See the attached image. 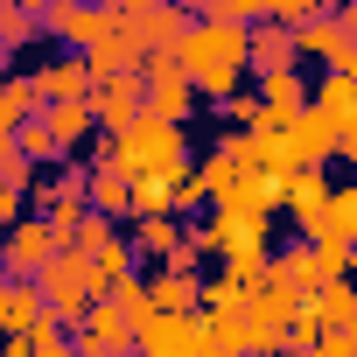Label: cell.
<instances>
[{"mask_svg":"<svg viewBox=\"0 0 357 357\" xmlns=\"http://www.w3.org/2000/svg\"><path fill=\"white\" fill-rule=\"evenodd\" d=\"M15 147H22L36 168H43V161H63V140L50 133V119H43V112H29V119L15 126Z\"/></svg>","mask_w":357,"mask_h":357,"instance_id":"cell-27","label":"cell"},{"mask_svg":"<svg viewBox=\"0 0 357 357\" xmlns=\"http://www.w3.org/2000/svg\"><path fill=\"white\" fill-rule=\"evenodd\" d=\"M105 154L133 175H190V133H183V119H161L154 105L119 133V140H105Z\"/></svg>","mask_w":357,"mask_h":357,"instance_id":"cell-2","label":"cell"},{"mask_svg":"<svg viewBox=\"0 0 357 357\" xmlns=\"http://www.w3.org/2000/svg\"><path fill=\"white\" fill-rule=\"evenodd\" d=\"M36 287H43V301H50V315L70 329L98 294H112V273L91 259V252H77V245H56V259L36 273Z\"/></svg>","mask_w":357,"mask_h":357,"instance_id":"cell-4","label":"cell"},{"mask_svg":"<svg viewBox=\"0 0 357 357\" xmlns=\"http://www.w3.org/2000/svg\"><path fill=\"white\" fill-rule=\"evenodd\" d=\"M154 8H161V0H119V15H126V22H140V15H154Z\"/></svg>","mask_w":357,"mask_h":357,"instance_id":"cell-42","label":"cell"},{"mask_svg":"<svg viewBox=\"0 0 357 357\" xmlns=\"http://www.w3.org/2000/svg\"><path fill=\"white\" fill-rule=\"evenodd\" d=\"M91 105H98V126H105V140H119L140 112H147V77L133 70V77H105L98 91H91Z\"/></svg>","mask_w":357,"mask_h":357,"instance_id":"cell-12","label":"cell"},{"mask_svg":"<svg viewBox=\"0 0 357 357\" xmlns=\"http://www.w3.org/2000/svg\"><path fill=\"white\" fill-rule=\"evenodd\" d=\"M315 105V84L301 70H266L259 77V126H294Z\"/></svg>","mask_w":357,"mask_h":357,"instance_id":"cell-11","label":"cell"},{"mask_svg":"<svg viewBox=\"0 0 357 357\" xmlns=\"http://www.w3.org/2000/svg\"><path fill=\"white\" fill-rule=\"evenodd\" d=\"M308 308L322 315V329H357V280H329V287H315Z\"/></svg>","mask_w":357,"mask_h":357,"instance_id":"cell-25","label":"cell"},{"mask_svg":"<svg viewBox=\"0 0 357 357\" xmlns=\"http://www.w3.org/2000/svg\"><path fill=\"white\" fill-rule=\"evenodd\" d=\"M287 140H294V154H301V168H322V161H336V140H343V126L322 112V105H308L294 126H287Z\"/></svg>","mask_w":357,"mask_h":357,"instance_id":"cell-15","label":"cell"},{"mask_svg":"<svg viewBox=\"0 0 357 357\" xmlns=\"http://www.w3.org/2000/svg\"><path fill=\"white\" fill-rule=\"evenodd\" d=\"M43 119H50V133L63 140V154H77V147L91 140V126H98V105H91V98H50Z\"/></svg>","mask_w":357,"mask_h":357,"instance_id":"cell-20","label":"cell"},{"mask_svg":"<svg viewBox=\"0 0 357 357\" xmlns=\"http://www.w3.org/2000/svg\"><path fill=\"white\" fill-rule=\"evenodd\" d=\"M197 252H218L225 273L238 280H266V218H245V211H218L211 225H190L183 231Z\"/></svg>","mask_w":357,"mask_h":357,"instance_id":"cell-3","label":"cell"},{"mask_svg":"<svg viewBox=\"0 0 357 357\" xmlns=\"http://www.w3.org/2000/svg\"><path fill=\"white\" fill-rule=\"evenodd\" d=\"M133 357H140V350H133Z\"/></svg>","mask_w":357,"mask_h":357,"instance_id":"cell-47","label":"cell"},{"mask_svg":"<svg viewBox=\"0 0 357 357\" xmlns=\"http://www.w3.org/2000/svg\"><path fill=\"white\" fill-rule=\"evenodd\" d=\"M197 204H211V190H204V175L190 168V175H175V211H197Z\"/></svg>","mask_w":357,"mask_h":357,"instance_id":"cell-37","label":"cell"},{"mask_svg":"<svg viewBox=\"0 0 357 357\" xmlns=\"http://www.w3.org/2000/svg\"><path fill=\"white\" fill-rule=\"evenodd\" d=\"M350 336H357V329H350Z\"/></svg>","mask_w":357,"mask_h":357,"instance_id":"cell-46","label":"cell"},{"mask_svg":"<svg viewBox=\"0 0 357 357\" xmlns=\"http://www.w3.org/2000/svg\"><path fill=\"white\" fill-rule=\"evenodd\" d=\"M36 84H43V98H91L98 91V77H91V63L70 50V56H50L43 70H36Z\"/></svg>","mask_w":357,"mask_h":357,"instance_id":"cell-19","label":"cell"},{"mask_svg":"<svg viewBox=\"0 0 357 357\" xmlns=\"http://www.w3.org/2000/svg\"><path fill=\"white\" fill-rule=\"evenodd\" d=\"M112 238H119V218H105V211H91V218H84V225L70 231V245H77V252H91V259H98V252H105Z\"/></svg>","mask_w":357,"mask_h":357,"instance_id":"cell-30","label":"cell"},{"mask_svg":"<svg viewBox=\"0 0 357 357\" xmlns=\"http://www.w3.org/2000/svg\"><path fill=\"white\" fill-rule=\"evenodd\" d=\"M225 119H238V126H259V91H231V98H225Z\"/></svg>","mask_w":357,"mask_h":357,"instance_id":"cell-38","label":"cell"},{"mask_svg":"<svg viewBox=\"0 0 357 357\" xmlns=\"http://www.w3.org/2000/svg\"><path fill=\"white\" fill-rule=\"evenodd\" d=\"M190 22H197V15L183 8V0H161L154 15H140V22H133V36H140V50H175V43L190 36Z\"/></svg>","mask_w":357,"mask_h":357,"instance_id":"cell-21","label":"cell"},{"mask_svg":"<svg viewBox=\"0 0 357 357\" xmlns=\"http://www.w3.org/2000/svg\"><path fill=\"white\" fill-rule=\"evenodd\" d=\"M43 29L63 36L70 50H98V43H112L126 29V15H119V0H50V22Z\"/></svg>","mask_w":357,"mask_h":357,"instance_id":"cell-6","label":"cell"},{"mask_svg":"<svg viewBox=\"0 0 357 357\" xmlns=\"http://www.w3.org/2000/svg\"><path fill=\"white\" fill-rule=\"evenodd\" d=\"M84 63H91V77L105 84V77H133L140 63H147V50H140V36H133V22L112 36V43H98V50H77Z\"/></svg>","mask_w":357,"mask_h":357,"instance_id":"cell-18","label":"cell"},{"mask_svg":"<svg viewBox=\"0 0 357 357\" xmlns=\"http://www.w3.org/2000/svg\"><path fill=\"white\" fill-rule=\"evenodd\" d=\"M211 15H218V22H245V29H252V22H266V0H211Z\"/></svg>","mask_w":357,"mask_h":357,"instance_id":"cell-36","label":"cell"},{"mask_svg":"<svg viewBox=\"0 0 357 357\" xmlns=\"http://www.w3.org/2000/svg\"><path fill=\"white\" fill-rule=\"evenodd\" d=\"M140 357H211L204 308H161L140 322Z\"/></svg>","mask_w":357,"mask_h":357,"instance_id":"cell-8","label":"cell"},{"mask_svg":"<svg viewBox=\"0 0 357 357\" xmlns=\"http://www.w3.org/2000/svg\"><path fill=\"white\" fill-rule=\"evenodd\" d=\"M140 77H147V105H154L161 119H190L197 98H204V91L190 84V70H183V56H175V50H147Z\"/></svg>","mask_w":357,"mask_h":357,"instance_id":"cell-9","label":"cell"},{"mask_svg":"<svg viewBox=\"0 0 357 357\" xmlns=\"http://www.w3.org/2000/svg\"><path fill=\"white\" fill-rule=\"evenodd\" d=\"M336 22H343V29L357 36V0H336Z\"/></svg>","mask_w":357,"mask_h":357,"instance_id":"cell-43","label":"cell"},{"mask_svg":"<svg viewBox=\"0 0 357 357\" xmlns=\"http://www.w3.org/2000/svg\"><path fill=\"white\" fill-rule=\"evenodd\" d=\"M204 322H211V357H252L245 308H204Z\"/></svg>","mask_w":357,"mask_h":357,"instance_id":"cell-23","label":"cell"},{"mask_svg":"<svg viewBox=\"0 0 357 357\" xmlns=\"http://www.w3.org/2000/svg\"><path fill=\"white\" fill-rule=\"evenodd\" d=\"M259 357H294V350H259Z\"/></svg>","mask_w":357,"mask_h":357,"instance_id":"cell-45","label":"cell"},{"mask_svg":"<svg viewBox=\"0 0 357 357\" xmlns=\"http://www.w3.org/2000/svg\"><path fill=\"white\" fill-rule=\"evenodd\" d=\"M91 211H105V218H133V175L98 147L91 154Z\"/></svg>","mask_w":357,"mask_h":357,"instance_id":"cell-16","label":"cell"},{"mask_svg":"<svg viewBox=\"0 0 357 357\" xmlns=\"http://www.w3.org/2000/svg\"><path fill=\"white\" fill-rule=\"evenodd\" d=\"M315 343H322V315L301 301V315H294V329H287V350H294V357H308Z\"/></svg>","mask_w":357,"mask_h":357,"instance_id":"cell-34","label":"cell"},{"mask_svg":"<svg viewBox=\"0 0 357 357\" xmlns=\"http://www.w3.org/2000/svg\"><path fill=\"white\" fill-rule=\"evenodd\" d=\"M22 211H36V190H29V183H15V175H0V231H15V225H22Z\"/></svg>","mask_w":357,"mask_h":357,"instance_id":"cell-32","label":"cell"},{"mask_svg":"<svg viewBox=\"0 0 357 357\" xmlns=\"http://www.w3.org/2000/svg\"><path fill=\"white\" fill-rule=\"evenodd\" d=\"M280 211H294L301 238H322V211H329L322 168H294V175H280Z\"/></svg>","mask_w":357,"mask_h":357,"instance_id":"cell-13","label":"cell"},{"mask_svg":"<svg viewBox=\"0 0 357 357\" xmlns=\"http://www.w3.org/2000/svg\"><path fill=\"white\" fill-rule=\"evenodd\" d=\"M70 336H77L84 357H133V350H140V322H133L112 294H98V301L70 322Z\"/></svg>","mask_w":357,"mask_h":357,"instance_id":"cell-7","label":"cell"},{"mask_svg":"<svg viewBox=\"0 0 357 357\" xmlns=\"http://www.w3.org/2000/svg\"><path fill=\"white\" fill-rule=\"evenodd\" d=\"M294 63H301V36L287 22H273V15L252 22V70L266 77V70H294Z\"/></svg>","mask_w":357,"mask_h":357,"instance_id":"cell-17","label":"cell"},{"mask_svg":"<svg viewBox=\"0 0 357 357\" xmlns=\"http://www.w3.org/2000/svg\"><path fill=\"white\" fill-rule=\"evenodd\" d=\"M56 225L50 218H22L15 231H0V273H22V280H36L50 259H56Z\"/></svg>","mask_w":357,"mask_h":357,"instance_id":"cell-10","label":"cell"},{"mask_svg":"<svg viewBox=\"0 0 357 357\" xmlns=\"http://www.w3.org/2000/svg\"><path fill=\"white\" fill-rule=\"evenodd\" d=\"M273 273H287L301 294H315V287H322V273H315V245H294L287 259H273Z\"/></svg>","mask_w":357,"mask_h":357,"instance_id":"cell-33","label":"cell"},{"mask_svg":"<svg viewBox=\"0 0 357 357\" xmlns=\"http://www.w3.org/2000/svg\"><path fill=\"white\" fill-rule=\"evenodd\" d=\"M322 231H336V238H350V245H357V190H329Z\"/></svg>","mask_w":357,"mask_h":357,"instance_id":"cell-31","label":"cell"},{"mask_svg":"<svg viewBox=\"0 0 357 357\" xmlns=\"http://www.w3.org/2000/svg\"><path fill=\"white\" fill-rule=\"evenodd\" d=\"M36 36H43V15L29 0H0V50H29Z\"/></svg>","mask_w":357,"mask_h":357,"instance_id":"cell-26","label":"cell"},{"mask_svg":"<svg viewBox=\"0 0 357 357\" xmlns=\"http://www.w3.org/2000/svg\"><path fill=\"white\" fill-rule=\"evenodd\" d=\"M175 245H183V225H175V211H161V218H133V252H140L147 266H161Z\"/></svg>","mask_w":357,"mask_h":357,"instance_id":"cell-24","label":"cell"},{"mask_svg":"<svg viewBox=\"0 0 357 357\" xmlns=\"http://www.w3.org/2000/svg\"><path fill=\"white\" fill-rule=\"evenodd\" d=\"M15 154H22V147H15V133H0V168H8Z\"/></svg>","mask_w":357,"mask_h":357,"instance_id":"cell-44","label":"cell"},{"mask_svg":"<svg viewBox=\"0 0 357 357\" xmlns=\"http://www.w3.org/2000/svg\"><path fill=\"white\" fill-rule=\"evenodd\" d=\"M36 357H84V350H77V336H70V329H56V336H43V343H36Z\"/></svg>","mask_w":357,"mask_h":357,"instance_id":"cell-40","label":"cell"},{"mask_svg":"<svg viewBox=\"0 0 357 357\" xmlns=\"http://www.w3.org/2000/svg\"><path fill=\"white\" fill-rule=\"evenodd\" d=\"M336 154H343V161H357V112L343 119V140H336Z\"/></svg>","mask_w":357,"mask_h":357,"instance_id":"cell-41","label":"cell"},{"mask_svg":"<svg viewBox=\"0 0 357 357\" xmlns=\"http://www.w3.org/2000/svg\"><path fill=\"white\" fill-rule=\"evenodd\" d=\"M308 357H357V336H350V329H322V343H315Z\"/></svg>","mask_w":357,"mask_h":357,"instance_id":"cell-39","label":"cell"},{"mask_svg":"<svg viewBox=\"0 0 357 357\" xmlns=\"http://www.w3.org/2000/svg\"><path fill=\"white\" fill-rule=\"evenodd\" d=\"M315 105H322V112L343 126V119L357 112V77H350V70H322V84H315Z\"/></svg>","mask_w":357,"mask_h":357,"instance_id":"cell-28","label":"cell"},{"mask_svg":"<svg viewBox=\"0 0 357 357\" xmlns=\"http://www.w3.org/2000/svg\"><path fill=\"white\" fill-rule=\"evenodd\" d=\"M147 287H154V308H204V273L190 266H154Z\"/></svg>","mask_w":357,"mask_h":357,"instance_id":"cell-22","label":"cell"},{"mask_svg":"<svg viewBox=\"0 0 357 357\" xmlns=\"http://www.w3.org/2000/svg\"><path fill=\"white\" fill-rule=\"evenodd\" d=\"M43 315H50V301H43V287H36V280L0 273V336H22V329H36Z\"/></svg>","mask_w":357,"mask_h":357,"instance_id":"cell-14","label":"cell"},{"mask_svg":"<svg viewBox=\"0 0 357 357\" xmlns=\"http://www.w3.org/2000/svg\"><path fill=\"white\" fill-rule=\"evenodd\" d=\"M266 15H273V22H287V29H301V22L329 15V0H266Z\"/></svg>","mask_w":357,"mask_h":357,"instance_id":"cell-35","label":"cell"},{"mask_svg":"<svg viewBox=\"0 0 357 357\" xmlns=\"http://www.w3.org/2000/svg\"><path fill=\"white\" fill-rule=\"evenodd\" d=\"M301 287L287 280V273H273L266 266V280H252V294H245V322H252V357L259 350H287V329H294V315H301Z\"/></svg>","mask_w":357,"mask_h":357,"instance_id":"cell-5","label":"cell"},{"mask_svg":"<svg viewBox=\"0 0 357 357\" xmlns=\"http://www.w3.org/2000/svg\"><path fill=\"white\" fill-rule=\"evenodd\" d=\"M175 56H183V70H190V84H197L204 98L225 105L231 91H245V70H252V29H245V22L197 15L190 36L175 43Z\"/></svg>","mask_w":357,"mask_h":357,"instance_id":"cell-1","label":"cell"},{"mask_svg":"<svg viewBox=\"0 0 357 357\" xmlns=\"http://www.w3.org/2000/svg\"><path fill=\"white\" fill-rule=\"evenodd\" d=\"M175 211V175H140L133 183V218H161Z\"/></svg>","mask_w":357,"mask_h":357,"instance_id":"cell-29","label":"cell"}]
</instances>
